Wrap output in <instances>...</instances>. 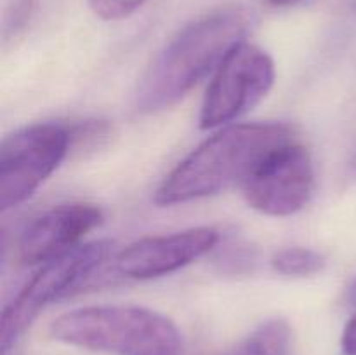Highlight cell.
Returning a JSON list of instances; mask_svg holds the SVG:
<instances>
[{
  "mask_svg": "<svg viewBox=\"0 0 356 355\" xmlns=\"http://www.w3.org/2000/svg\"><path fill=\"white\" fill-rule=\"evenodd\" d=\"M296 141L282 122L228 125L181 160L155 191V204H184L242 184L277 148Z\"/></svg>",
  "mask_w": 356,
  "mask_h": 355,
  "instance_id": "cell-1",
  "label": "cell"
},
{
  "mask_svg": "<svg viewBox=\"0 0 356 355\" xmlns=\"http://www.w3.org/2000/svg\"><path fill=\"white\" fill-rule=\"evenodd\" d=\"M249 21L242 10L225 9L184 26L156 54L139 80L136 106L153 113L183 100L243 40Z\"/></svg>",
  "mask_w": 356,
  "mask_h": 355,
  "instance_id": "cell-2",
  "label": "cell"
},
{
  "mask_svg": "<svg viewBox=\"0 0 356 355\" xmlns=\"http://www.w3.org/2000/svg\"><path fill=\"white\" fill-rule=\"evenodd\" d=\"M51 336L110 355H179L181 333L169 317L132 305H101L63 313Z\"/></svg>",
  "mask_w": 356,
  "mask_h": 355,
  "instance_id": "cell-3",
  "label": "cell"
},
{
  "mask_svg": "<svg viewBox=\"0 0 356 355\" xmlns=\"http://www.w3.org/2000/svg\"><path fill=\"white\" fill-rule=\"evenodd\" d=\"M110 249L108 240H96L45 261L3 308L0 322L2 354L6 355L21 340L45 306L68 294L96 271L104 263Z\"/></svg>",
  "mask_w": 356,
  "mask_h": 355,
  "instance_id": "cell-4",
  "label": "cell"
},
{
  "mask_svg": "<svg viewBox=\"0 0 356 355\" xmlns=\"http://www.w3.org/2000/svg\"><path fill=\"white\" fill-rule=\"evenodd\" d=\"M72 129L56 122L31 124L7 136L0 146V209L23 204L68 155Z\"/></svg>",
  "mask_w": 356,
  "mask_h": 355,
  "instance_id": "cell-5",
  "label": "cell"
},
{
  "mask_svg": "<svg viewBox=\"0 0 356 355\" xmlns=\"http://www.w3.org/2000/svg\"><path fill=\"white\" fill-rule=\"evenodd\" d=\"M275 63L259 45L238 42L216 70L200 108V127L216 129L242 117L266 97Z\"/></svg>",
  "mask_w": 356,
  "mask_h": 355,
  "instance_id": "cell-6",
  "label": "cell"
},
{
  "mask_svg": "<svg viewBox=\"0 0 356 355\" xmlns=\"http://www.w3.org/2000/svg\"><path fill=\"white\" fill-rule=\"evenodd\" d=\"M315 190V169L308 150L298 141L275 150L243 183L247 204L261 214L285 218L301 211Z\"/></svg>",
  "mask_w": 356,
  "mask_h": 355,
  "instance_id": "cell-7",
  "label": "cell"
},
{
  "mask_svg": "<svg viewBox=\"0 0 356 355\" xmlns=\"http://www.w3.org/2000/svg\"><path fill=\"white\" fill-rule=\"evenodd\" d=\"M219 242V232L197 226L169 235L146 237L125 247L117 256V270L131 278L169 275L207 254Z\"/></svg>",
  "mask_w": 356,
  "mask_h": 355,
  "instance_id": "cell-8",
  "label": "cell"
},
{
  "mask_svg": "<svg viewBox=\"0 0 356 355\" xmlns=\"http://www.w3.org/2000/svg\"><path fill=\"white\" fill-rule=\"evenodd\" d=\"M99 207L86 202H72L42 212L31 219L17 240V253L24 265L45 263L73 247L103 223Z\"/></svg>",
  "mask_w": 356,
  "mask_h": 355,
  "instance_id": "cell-9",
  "label": "cell"
},
{
  "mask_svg": "<svg viewBox=\"0 0 356 355\" xmlns=\"http://www.w3.org/2000/svg\"><path fill=\"white\" fill-rule=\"evenodd\" d=\"M291 327L284 319H270L222 355H287Z\"/></svg>",
  "mask_w": 356,
  "mask_h": 355,
  "instance_id": "cell-10",
  "label": "cell"
},
{
  "mask_svg": "<svg viewBox=\"0 0 356 355\" xmlns=\"http://www.w3.org/2000/svg\"><path fill=\"white\" fill-rule=\"evenodd\" d=\"M275 271L289 277H308L323 270L325 258L322 253L308 247H287L271 258Z\"/></svg>",
  "mask_w": 356,
  "mask_h": 355,
  "instance_id": "cell-11",
  "label": "cell"
},
{
  "mask_svg": "<svg viewBox=\"0 0 356 355\" xmlns=\"http://www.w3.org/2000/svg\"><path fill=\"white\" fill-rule=\"evenodd\" d=\"M96 16L104 21L125 19L134 14L146 0H87Z\"/></svg>",
  "mask_w": 356,
  "mask_h": 355,
  "instance_id": "cell-12",
  "label": "cell"
},
{
  "mask_svg": "<svg viewBox=\"0 0 356 355\" xmlns=\"http://www.w3.org/2000/svg\"><path fill=\"white\" fill-rule=\"evenodd\" d=\"M35 0H13L6 13V23H3V33L16 35L17 31L23 30L30 21L31 13H33Z\"/></svg>",
  "mask_w": 356,
  "mask_h": 355,
  "instance_id": "cell-13",
  "label": "cell"
},
{
  "mask_svg": "<svg viewBox=\"0 0 356 355\" xmlns=\"http://www.w3.org/2000/svg\"><path fill=\"white\" fill-rule=\"evenodd\" d=\"M341 347H343L344 355H356V312L344 327Z\"/></svg>",
  "mask_w": 356,
  "mask_h": 355,
  "instance_id": "cell-14",
  "label": "cell"
},
{
  "mask_svg": "<svg viewBox=\"0 0 356 355\" xmlns=\"http://www.w3.org/2000/svg\"><path fill=\"white\" fill-rule=\"evenodd\" d=\"M348 301H350V305L356 306V277L355 281L351 282L350 287H348Z\"/></svg>",
  "mask_w": 356,
  "mask_h": 355,
  "instance_id": "cell-15",
  "label": "cell"
},
{
  "mask_svg": "<svg viewBox=\"0 0 356 355\" xmlns=\"http://www.w3.org/2000/svg\"><path fill=\"white\" fill-rule=\"evenodd\" d=\"M302 2V0H270V3L277 7H289V6H296V3Z\"/></svg>",
  "mask_w": 356,
  "mask_h": 355,
  "instance_id": "cell-16",
  "label": "cell"
},
{
  "mask_svg": "<svg viewBox=\"0 0 356 355\" xmlns=\"http://www.w3.org/2000/svg\"><path fill=\"white\" fill-rule=\"evenodd\" d=\"M351 173H353V176L356 178V157L353 159V162H351Z\"/></svg>",
  "mask_w": 356,
  "mask_h": 355,
  "instance_id": "cell-17",
  "label": "cell"
}]
</instances>
